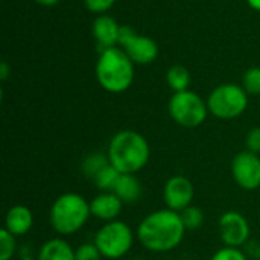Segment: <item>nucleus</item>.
<instances>
[{
  "instance_id": "aec40b11",
  "label": "nucleus",
  "mask_w": 260,
  "mask_h": 260,
  "mask_svg": "<svg viewBox=\"0 0 260 260\" xmlns=\"http://www.w3.org/2000/svg\"><path fill=\"white\" fill-rule=\"evenodd\" d=\"M107 165H110L108 155H102V154H90L85 157V160L82 161V171L93 178L101 169H104Z\"/></svg>"
},
{
  "instance_id": "ddd939ff",
  "label": "nucleus",
  "mask_w": 260,
  "mask_h": 260,
  "mask_svg": "<svg viewBox=\"0 0 260 260\" xmlns=\"http://www.w3.org/2000/svg\"><path fill=\"white\" fill-rule=\"evenodd\" d=\"M122 207L123 203L114 192H101L90 201L91 216L104 222L116 221L122 212Z\"/></svg>"
},
{
  "instance_id": "0eeeda50",
  "label": "nucleus",
  "mask_w": 260,
  "mask_h": 260,
  "mask_svg": "<svg viewBox=\"0 0 260 260\" xmlns=\"http://www.w3.org/2000/svg\"><path fill=\"white\" fill-rule=\"evenodd\" d=\"M168 110L174 122L184 128H197L203 125L209 114L207 102L190 90L174 93L169 99Z\"/></svg>"
},
{
  "instance_id": "2eb2a0df",
  "label": "nucleus",
  "mask_w": 260,
  "mask_h": 260,
  "mask_svg": "<svg viewBox=\"0 0 260 260\" xmlns=\"http://www.w3.org/2000/svg\"><path fill=\"white\" fill-rule=\"evenodd\" d=\"M37 260H76L75 248L66 239L53 238L40 247Z\"/></svg>"
},
{
  "instance_id": "9d476101",
  "label": "nucleus",
  "mask_w": 260,
  "mask_h": 260,
  "mask_svg": "<svg viewBox=\"0 0 260 260\" xmlns=\"http://www.w3.org/2000/svg\"><path fill=\"white\" fill-rule=\"evenodd\" d=\"M232 177L244 190L260 187V157L250 151H241L232 161Z\"/></svg>"
},
{
  "instance_id": "a878e982",
  "label": "nucleus",
  "mask_w": 260,
  "mask_h": 260,
  "mask_svg": "<svg viewBox=\"0 0 260 260\" xmlns=\"http://www.w3.org/2000/svg\"><path fill=\"white\" fill-rule=\"evenodd\" d=\"M245 145H247V151L260 155V126H254L248 131L245 137Z\"/></svg>"
},
{
  "instance_id": "6e6552de",
  "label": "nucleus",
  "mask_w": 260,
  "mask_h": 260,
  "mask_svg": "<svg viewBox=\"0 0 260 260\" xmlns=\"http://www.w3.org/2000/svg\"><path fill=\"white\" fill-rule=\"evenodd\" d=\"M119 46L134 64H151L158 56V44L151 37L142 35L126 24L120 29Z\"/></svg>"
},
{
  "instance_id": "9b49d317",
  "label": "nucleus",
  "mask_w": 260,
  "mask_h": 260,
  "mask_svg": "<svg viewBox=\"0 0 260 260\" xmlns=\"http://www.w3.org/2000/svg\"><path fill=\"white\" fill-rule=\"evenodd\" d=\"M195 198V187L192 181L184 175L171 177L163 187V200L168 209L181 213L184 209L192 206Z\"/></svg>"
},
{
  "instance_id": "393cba45",
  "label": "nucleus",
  "mask_w": 260,
  "mask_h": 260,
  "mask_svg": "<svg viewBox=\"0 0 260 260\" xmlns=\"http://www.w3.org/2000/svg\"><path fill=\"white\" fill-rule=\"evenodd\" d=\"M116 3V0H84L85 8L98 15L107 14V11H110L113 8V5Z\"/></svg>"
},
{
  "instance_id": "39448f33",
  "label": "nucleus",
  "mask_w": 260,
  "mask_h": 260,
  "mask_svg": "<svg viewBox=\"0 0 260 260\" xmlns=\"http://www.w3.org/2000/svg\"><path fill=\"white\" fill-rule=\"evenodd\" d=\"M94 245L101 251L102 257L108 260H117L125 257L134 244V232L123 221L105 222L94 235Z\"/></svg>"
},
{
  "instance_id": "bb28decb",
  "label": "nucleus",
  "mask_w": 260,
  "mask_h": 260,
  "mask_svg": "<svg viewBox=\"0 0 260 260\" xmlns=\"http://www.w3.org/2000/svg\"><path fill=\"white\" fill-rule=\"evenodd\" d=\"M244 251L247 253V256L250 257H256V259H260V244L259 242H251L248 241L244 247Z\"/></svg>"
},
{
  "instance_id": "5701e85b",
  "label": "nucleus",
  "mask_w": 260,
  "mask_h": 260,
  "mask_svg": "<svg viewBox=\"0 0 260 260\" xmlns=\"http://www.w3.org/2000/svg\"><path fill=\"white\" fill-rule=\"evenodd\" d=\"M75 259L76 260H102V254L94 245V242L81 244L75 248Z\"/></svg>"
},
{
  "instance_id": "cd10ccee",
  "label": "nucleus",
  "mask_w": 260,
  "mask_h": 260,
  "mask_svg": "<svg viewBox=\"0 0 260 260\" xmlns=\"http://www.w3.org/2000/svg\"><path fill=\"white\" fill-rule=\"evenodd\" d=\"M9 72H11L9 66L3 61V62L0 64V79H2V81H6L8 76H9Z\"/></svg>"
},
{
  "instance_id": "4be33fe9",
  "label": "nucleus",
  "mask_w": 260,
  "mask_h": 260,
  "mask_svg": "<svg viewBox=\"0 0 260 260\" xmlns=\"http://www.w3.org/2000/svg\"><path fill=\"white\" fill-rule=\"evenodd\" d=\"M242 87L248 94H260V67H251L244 73Z\"/></svg>"
},
{
  "instance_id": "f257e3e1",
  "label": "nucleus",
  "mask_w": 260,
  "mask_h": 260,
  "mask_svg": "<svg viewBox=\"0 0 260 260\" xmlns=\"http://www.w3.org/2000/svg\"><path fill=\"white\" fill-rule=\"evenodd\" d=\"M186 227L178 212L160 209L148 213L137 225L136 236L151 253H169L184 239Z\"/></svg>"
},
{
  "instance_id": "c756f323",
  "label": "nucleus",
  "mask_w": 260,
  "mask_h": 260,
  "mask_svg": "<svg viewBox=\"0 0 260 260\" xmlns=\"http://www.w3.org/2000/svg\"><path fill=\"white\" fill-rule=\"evenodd\" d=\"M247 3L250 5V8H251V9L259 11L260 12V0H247Z\"/></svg>"
},
{
  "instance_id": "412c9836",
  "label": "nucleus",
  "mask_w": 260,
  "mask_h": 260,
  "mask_svg": "<svg viewBox=\"0 0 260 260\" xmlns=\"http://www.w3.org/2000/svg\"><path fill=\"white\" fill-rule=\"evenodd\" d=\"M17 253L15 236L11 235L6 229L0 230V260H12Z\"/></svg>"
},
{
  "instance_id": "f03ea898",
  "label": "nucleus",
  "mask_w": 260,
  "mask_h": 260,
  "mask_svg": "<svg viewBox=\"0 0 260 260\" xmlns=\"http://www.w3.org/2000/svg\"><path fill=\"white\" fill-rule=\"evenodd\" d=\"M110 163L120 174H137L149 161L151 148L148 140L137 131L123 129L116 133L107 151Z\"/></svg>"
},
{
  "instance_id": "7ed1b4c3",
  "label": "nucleus",
  "mask_w": 260,
  "mask_h": 260,
  "mask_svg": "<svg viewBox=\"0 0 260 260\" xmlns=\"http://www.w3.org/2000/svg\"><path fill=\"white\" fill-rule=\"evenodd\" d=\"M134 62L120 47H111L99 53L96 79L108 93H123L134 82Z\"/></svg>"
},
{
  "instance_id": "6ab92c4d",
  "label": "nucleus",
  "mask_w": 260,
  "mask_h": 260,
  "mask_svg": "<svg viewBox=\"0 0 260 260\" xmlns=\"http://www.w3.org/2000/svg\"><path fill=\"white\" fill-rule=\"evenodd\" d=\"M180 215H181L186 230H198L204 224V212L198 206H189Z\"/></svg>"
},
{
  "instance_id": "f8f14e48",
  "label": "nucleus",
  "mask_w": 260,
  "mask_h": 260,
  "mask_svg": "<svg viewBox=\"0 0 260 260\" xmlns=\"http://www.w3.org/2000/svg\"><path fill=\"white\" fill-rule=\"evenodd\" d=\"M120 29L122 26L116 21V18H113L108 14H102L94 18L91 34L99 49V53L107 49L117 47L120 40Z\"/></svg>"
},
{
  "instance_id": "a211bd4d",
  "label": "nucleus",
  "mask_w": 260,
  "mask_h": 260,
  "mask_svg": "<svg viewBox=\"0 0 260 260\" xmlns=\"http://www.w3.org/2000/svg\"><path fill=\"white\" fill-rule=\"evenodd\" d=\"M119 177H120V172L110 163L104 169H101L91 180L94 181V184L98 186L99 190H102V192H113Z\"/></svg>"
},
{
  "instance_id": "423d86ee",
  "label": "nucleus",
  "mask_w": 260,
  "mask_h": 260,
  "mask_svg": "<svg viewBox=\"0 0 260 260\" xmlns=\"http://www.w3.org/2000/svg\"><path fill=\"white\" fill-rule=\"evenodd\" d=\"M209 113L222 120L242 116L248 107V93L238 84H221L207 98Z\"/></svg>"
},
{
  "instance_id": "c85d7f7f",
  "label": "nucleus",
  "mask_w": 260,
  "mask_h": 260,
  "mask_svg": "<svg viewBox=\"0 0 260 260\" xmlns=\"http://www.w3.org/2000/svg\"><path fill=\"white\" fill-rule=\"evenodd\" d=\"M35 3H38V5H41V6H53V5H56L59 0H34Z\"/></svg>"
},
{
  "instance_id": "f3484780",
  "label": "nucleus",
  "mask_w": 260,
  "mask_h": 260,
  "mask_svg": "<svg viewBox=\"0 0 260 260\" xmlns=\"http://www.w3.org/2000/svg\"><path fill=\"white\" fill-rule=\"evenodd\" d=\"M166 82L169 88L174 90V93L186 91L189 90V85H190V73L183 66H172L166 72Z\"/></svg>"
},
{
  "instance_id": "20e7f679",
  "label": "nucleus",
  "mask_w": 260,
  "mask_h": 260,
  "mask_svg": "<svg viewBox=\"0 0 260 260\" xmlns=\"http://www.w3.org/2000/svg\"><path fill=\"white\" fill-rule=\"evenodd\" d=\"M90 201L75 192L59 195L49 212V222L59 236H72L78 233L90 219Z\"/></svg>"
},
{
  "instance_id": "1a4fd4ad",
  "label": "nucleus",
  "mask_w": 260,
  "mask_h": 260,
  "mask_svg": "<svg viewBox=\"0 0 260 260\" xmlns=\"http://www.w3.org/2000/svg\"><path fill=\"white\" fill-rule=\"evenodd\" d=\"M218 230L221 241L225 247L242 248L251 236L248 219L236 210H229L221 215L218 221Z\"/></svg>"
},
{
  "instance_id": "dca6fc26",
  "label": "nucleus",
  "mask_w": 260,
  "mask_h": 260,
  "mask_svg": "<svg viewBox=\"0 0 260 260\" xmlns=\"http://www.w3.org/2000/svg\"><path fill=\"white\" fill-rule=\"evenodd\" d=\"M113 192L123 204H133L142 197V184L134 174H120Z\"/></svg>"
},
{
  "instance_id": "b1692460",
  "label": "nucleus",
  "mask_w": 260,
  "mask_h": 260,
  "mask_svg": "<svg viewBox=\"0 0 260 260\" xmlns=\"http://www.w3.org/2000/svg\"><path fill=\"white\" fill-rule=\"evenodd\" d=\"M210 260H248L247 253L242 248H235V247H222L218 251L213 253Z\"/></svg>"
},
{
  "instance_id": "4468645a",
  "label": "nucleus",
  "mask_w": 260,
  "mask_h": 260,
  "mask_svg": "<svg viewBox=\"0 0 260 260\" xmlns=\"http://www.w3.org/2000/svg\"><path fill=\"white\" fill-rule=\"evenodd\" d=\"M34 225V213L23 204L12 206L5 215V227L15 238L24 236Z\"/></svg>"
}]
</instances>
